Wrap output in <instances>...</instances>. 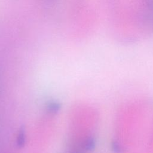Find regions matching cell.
Instances as JSON below:
<instances>
[{
  "label": "cell",
  "instance_id": "6da1fadb",
  "mask_svg": "<svg viewBox=\"0 0 153 153\" xmlns=\"http://www.w3.org/2000/svg\"><path fill=\"white\" fill-rule=\"evenodd\" d=\"M26 140L25 131L23 127H21L20 129L17 138H16V145L19 148H22L25 145Z\"/></svg>",
  "mask_w": 153,
  "mask_h": 153
},
{
  "label": "cell",
  "instance_id": "7a4b0ae2",
  "mask_svg": "<svg viewBox=\"0 0 153 153\" xmlns=\"http://www.w3.org/2000/svg\"><path fill=\"white\" fill-rule=\"evenodd\" d=\"M60 104L56 101H51L47 105V111L50 113L54 114L57 112L60 109Z\"/></svg>",
  "mask_w": 153,
  "mask_h": 153
},
{
  "label": "cell",
  "instance_id": "3957f363",
  "mask_svg": "<svg viewBox=\"0 0 153 153\" xmlns=\"http://www.w3.org/2000/svg\"><path fill=\"white\" fill-rule=\"evenodd\" d=\"M143 2L149 12L153 14V0H143Z\"/></svg>",
  "mask_w": 153,
  "mask_h": 153
}]
</instances>
